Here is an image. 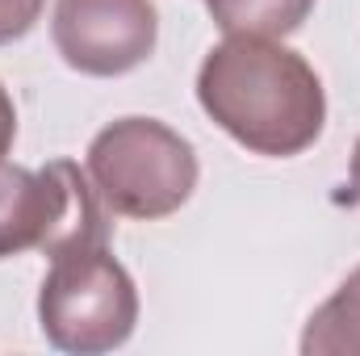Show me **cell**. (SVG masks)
I'll return each instance as SVG.
<instances>
[{
  "instance_id": "6da1fadb",
  "label": "cell",
  "mask_w": 360,
  "mask_h": 356,
  "mask_svg": "<svg viewBox=\"0 0 360 356\" xmlns=\"http://www.w3.org/2000/svg\"><path fill=\"white\" fill-rule=\"evenodd\" d=\"M197 101L218 130L269 160L310 151L327 126L319 72L281 38L226 34L197 68Z\"/></svg>"
},
{
  "instance_id": "7a4b0ae2",
  "label": "cell",
  "mask_w": 360,
  "mask_h": 356,
  "mask_svg": "<svg viewBox=\"0 0 360 356\" xmlns=\"http://www.w3.org/2000/svg\"><path fill=\"white\" fill-rule=\"evenodd\" d=\"M92 184L109 214L134 222L172 218L188 205L201 164L193 143L160 117H117L89 143Z\"/></svg>"
},
{
  "instance_id": "3957f363",
  "label": "cell",
  "mask_w": 360,
  "mask_h": 356,
  "mask_svg": "<svg viewBox=\"0 0 360 356\" xmlns=\"http://www.w3.org/2000/svg\"><path fill=\"white\" fill-rule=\"evenodd\" d=\"M139 289L109 243L51 256L38 285V327L59 352H113L134 336Z\"/></svg>"
},
{
  "instance_id": "277c9868",
  "label": "cell",
  "mask_w": 360,
  "mask_h": 356,
  "mask_svg": "<svg viewBox=\"0 0 360 356\" xmlns=\"http://www.w3.org/2000/svg\"><path fill=\"white\" fill-rule=\"evenodd\" d=\"M92 243H109V222L89 168L51 160L34 172L0 160V260L21 252L59 256Z\"/></svg>"
},
{
  "instance_id": "5b68a950",
  "label": "cell",
  "mask_w": 360,
  "mask_h": 356,
  "mask_svg": "<svg viewBox=\"0 0 360 356\" xmlns=\"http://www.w3.org/2000/svg\"><path fill=\"white\" fill-rule=\"evenodd\" d=\"M51 38L59 59L92 80L139 72L160 42L155 0H55Z\"/></svg>"
},
{
  "instance_id": "8992f818",
  "label": "cell",
  "mask_w": 360,
  "mask_h": 356,
  "mask_svg": "<svg viewBox=\"0 0 360 356\" xmlns=\"http://www.w3.org/2000/svg\"><path fill=\"white\" fill-rule=\"evenodd\" d=\"M302 356H360V265L306 319Z\"/></svg>"
},
{
  "instance_id": "52a82bcc",
  "label": "cell",
  "mask_w": 360,
  "mask_h": 356,
  "mask_svg": "<svg viewBox=\"0 0 360 356\" xmlns=\"http://www.w3.org/2000/svg\"><path fill=\"white\" fill-rule=\"evenodd\" d=\"M314 4L319 0H205L222 34H256V38H285L302 30Z\"/></svg>"
},
{
  "instance_id": "ba28073f",
  "label": "cell",
  "mask_w": 360,
  "mask_h": 356,
  "mask_svg": "<svg viewBox=\"0 0 360 356\" xmlns=\"http://www.w3.org/2000/svg\"><path fill=\"white\" fill-rule=\"evenodd\" d=\"M42 8H46V0H0V46L25 38L38 25Z\"/></svg>"
},
{
  "instance_id": "9c48e42d",
  "label": "cell",
  "mask_w": 360,
  "mask_h": 356,
  "mask_svg": "<svg viewBox=\"0 0 360 356\" xmlns=\"http://www.w3.org/2000/svg\"><path fill=\"white\" fill-rule=\"evenodd\" d=\"M13 143H17V105H13L8 89L0 84V160L13 151Z\"/></svg>"
},
{
  "instance_id": "30bf717a",
  "label": "cell",
  "mask_w": 360,
  "mask_h": 356,
  "mask_svg": "<svg viewBox=\"0 0 360 356\" xmlns=\"http://www.w3.org/2000/svg\"><path fill=\"white\" fill-rule=\"evenodd\" d=\"M344 201L360 205V139H356V147H352V164H348V193H344Z\"/></svg>"
}]
</instances>
